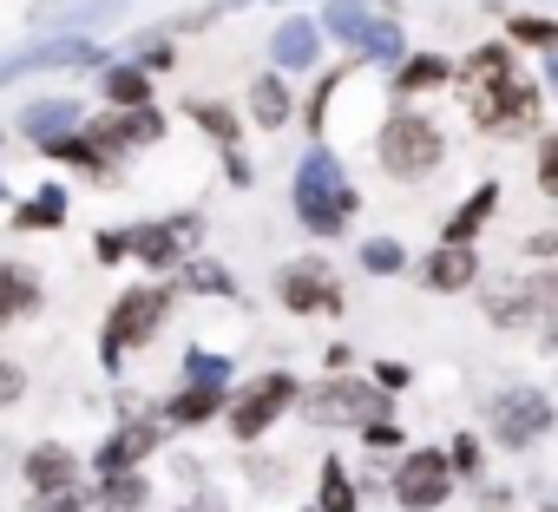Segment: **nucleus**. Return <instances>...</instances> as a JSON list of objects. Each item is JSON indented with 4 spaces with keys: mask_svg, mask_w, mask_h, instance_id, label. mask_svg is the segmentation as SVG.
Segmentation results:
<instances>
[{
    "mask_svg": "<svg viewBox=\"0 0 558 512\" xmlns=\"http://www.w3.org/2000/svg\"><path fill=\"white\" fill-rule=\"evenodd\" d=\"M480 277V256H473V243H440L434 256H427V290H440V296H453V290H466Z\"/></svg>",
    "mask_w": 558,
    "mask_h": 512,
    "instance_id": "nucleus-17",
    "label": "nucleus"
},
{
    "mask_svg": "<svg viewBox=\"0 0 558 512\" xmlns=\"http://www.w3.org/2000/svg\"><path fill=\"white\" fill-rule=\"evenodd\" d=\"M538 191H558V138H538Z\"/></svg>",
    "mask_w": 558,
    "mask_h": 512,
    "instance_id": "nucleus-37",
    "label": "nucleus"
},
{
    "mask_svg": "<svg viewBox=\"0 0 558 512\" xmlns=\"http://www.w3.org/2000/svg\"><path fill=\"white\" fill-rule=\"evenodd\" d=\"M184 283H191L197 296H236L230 270H217V264H191V270H184Z\"/></svg>",
    "mask_w": 558,
    "mask_h": 512,
    "instance_id": "nucleus-33",
    "label": "nucleus"
},
{
    "mask_svg": "<svg viewBox=\"0 0 558 512\" xmlns=\"http://www.w3.org/2000/svg\"><path fill=\"white\" fill-rule=\"evenodd\" d=\"M440 132H434V119H421V112H395L388 125H381V164L395 171V178H427V171H440Z\"/></svg>",
    "mask_w": 558,
    "mask_h": 512,
    "instance_id": "nucleus-3",
    "label": "nucleus"
},
{
    "mask_svg": "<svg viewBox=\"0 0 558 512\" xmlns=\"http://www.w3.org/2000/svg\"><path fill=\"white\" fill-rule=\"evenodd\" d=\"M355 53H368V60H381V66H401V53H408V40H401V21H388V14H368V27H362Z\"/></svg>",
    "mask_w": 558,
    "mask_h": 512,
    "instance_id": "nucleus-21",
    "label": "nucleus"
},
{
    "mask_svg": "<svg viewBox=\"0 0 558 512\" xmlns=\"http://www.w3.org/2000/svg\"><path fill=\"white\" fill-rule=\"evenodd\" d=\"M191 119L210 132V138H223V145H236V112L230 106H191Z\"/></svg>",
    "mask_w": 558,
    "mask_h": 512,
    "instance_id": "nucleus-34",
    "label": "nucleus"
},
{
    "mask_svg": "<svg viewBox=\"0 0 558 512\" xmlns=\"http://www.w3.org/2000/svg\"><path fill=\"white\" fill-rule=\"evenodd\" d=\"M158 440H165V434H158L151 420H125V427H119V434H112V440L93 453V466H99L106 479H112V473H132V466H138V460L158 447Z\"/></svg>",
    "mask_w": 558,
    "mask_h": 512,
    "instance_id": "nucleus-14",
    "label": "nucleus"
},
{
    "mask_svg": "<svg viewBox=\"0 0 558 512\" xmlns=\"http://www.w3.org/2000/svg\"><path fill=\"white\" fill-rule=\"evenodd\" d=\"M106 99L125 106V112L151 106V73H138V66H106Z\"/></svg>",
    "mask_w": 558,
    "mask_h": 512,
    "instance_id": "nucleus-25",
    "label": "nucleus"
},
{
    "mask_svg": "<svg viewBox=\"0 0 558 512\" xmlns=\"http://www.w3.org/2000/svg\"><path fill=\"white\" fill-rule=\"evenodd\" d=\"M290 197H296V217H303L316 236H336V230H349V217H355V184H349V171L336 164L329 145H316V151L296 164Z\"/></svg>",
    "mask_w": 558,
    "mask_h": 512,
    "instance_id": "nucleus-2",
    "label": "nucleus"
},
{
    "mask_svg": "<svg viewBox=\"0 0 558 512\" xmlns=\"http://www.w3.org/2000/svg\"><path fill=\"white\" fill-rule=\"evenodd\" d=\"M197 243V217H165V223H138V230H125L119 243L132 249V256H145L151 270H171L178 264V243Z\"/></svg>",
    "mask_w": 558,
    "mask_h": 512,
    "instance_id": "nucleus-12",
    "label": "nucleus"
},
{
    "mask_svg": "<svg viewBox=\"0 0 558 512\" xmlns=\"http://www.w3.org/2000/svg\"><path fill=\"white\" fill-rule=\"evenodd\" d=\"M165 309H171V290H158V283L125 290V296L112 303V322H106V349H99V355H106V368H119L132 342H151V336H158V322H165Z\"/></svg>",
    "mask_w": 558,
    "mask_h": 512,
    "instance_id": "nucleus-4",
    "label": "nucleus"
},
{
    "mask_svg": "<svg viewBox=\"0 0 558 512\" xmlns=\"http://www.w3.org/2000/svg\"><path fill=\"white\" fill-rule=\"evenodd\" d=\"M323 512H355V486H349L342 460H323Z\"/></svg>",
    "mask_w": 558,
    "mask_h": 512,
    "instance_id": "nucleus-32",
    "label": "nucleus"
},
{
    "mask_svg": "<svg viewBox=\"0 0 558 512\" xmlns=\"http://www.w3.org/2000/svg\"><path fill=\"white\" fill-rule=\"evenodd\" d=\"M316 47H323V34H316V21H303V14H290L283 27L269 34V60L283 66V73H303V66H316Z\"/></svg>",
    "mask_w": 558,
    "mask_h": 512,
    "instance_id": "nucleus-15",
    "label": "nucleus"
},
{
    "mask_svg": "<svg viewBox=\"0 0 558 512\" xmlns=\"http://www.w3.org/2000/svg\"><path fill=\"white\" fill-rule=\"evenodd\" d=\"M184 375H191V388H223V381H230V362L210 355V349H191V355H184Z\"/></svg>",
    "mask_w": 558,
    "mask_h": 512,
    "instance_id": "nucleus-31",
    "label": "nucleus"
},
{
    "mask_svg": "<svg viewBox=\"0 0 558 512\" xmlns=\"http://www.w3.org/2000/svg\"><path fill=\"white\" fill-rule=\"evenodd\" d=\"M493 427H499V440H506V447H532V440L551 427V401H545L538 388H506V394H499Z\"/></svg>",
    "mask_w": 558,
    "mask_h": 512,
    "instance_id": "nucleus-8",
    "label": "nucleus"
},
{
    "mask_svg": "<svg viewBox=\"0 0 558 512\" xmlns=\"http://www.w3.org/2000/svg\"><path fill=\"white\" fill-rule=\"evenodd\" d=\"M106 158H119L125 145H151V138H165V119L151 112V106H138V112H119V119H93V125H80Z\"/></svg>",
    "mask_w": 558,
    "mask_h": 512,
    "instance_id": "nucleus-13",
    "label": "nucleus"
},
{
    "mask_svg": "<svg viewBox=\"0 0 558 512\" xmlns=\"http://www.w3.org/2000/svg\"><path fill=\"white\" fill-rule=\"evenodd\" d=\"M368 440H375V447H395V440H401V427H395V420H368Z\"/></svg>",
    "mask_w": 558,
    "mask_h": 512,
    "instance_id": "nucleus-41",
    "label": "nucleus"
},
{
    "mask_svg": "<svg viewBox=\"0 0 558 512\" xmlns=\"http://www.w3.org/2000/svg\"><path fill=\"white\" fill-rule=\"evenodd\" d=\"M447 80H453V66H447L440 53H414V60L395 66V93H434V86H447Z\"/></svg>",
    "mask_w": 558,
    "mask_h": 512,
    "instance_id": "nucleus-23",
    "label": "nucleus"
},
{
    "mask_svg": "<svg viewBox=\"0 0 558 512\" xmlns=\"http://www.w3.org/2000/svg\"><path fill=\"white\" fill-rule=\"evenodd\" d=\"M290 407H296V381L290 375H263V381H250L230 401V434L236 440H256V434H269L276 414H290Z\"/></svg>",
    "mask_w": 558,
    "mask_h": 512,
    "instance_id": "nucleus-6",
    "label": "nucleus"
},
{
    "mask_svg": "<svg viewBox=\"0 0 558 512\" xmlns=\"http://www.w3.org/2000/svg\"><path fill=\"white\" fill-rule=\"evenodd\" d=\"M21 394H27V375H21L14 362H0V407H14Z\"/></svg>",
    "mask_w": 558,
    "mask_h": 512,
    "instance_id": "nucleus-38",
    "label": "nucleus"
},
{
    "mask_svg": "<svg viewBox=\"0 0 558 512\" xmlns=\"http://www.w3.org/2000/svg\"><path fill=\"white\" fill-rule=\"evenodd\" d=\"M336 86H342V73H329V80L316 86V99H310V125H323V112H329V99H336Z\"/></svg>",
    "mask_w": 558,
    "mask_h": 512,
    "instance_id": "nucleus-39",
    "label": "nucleus"
},
{
    "mask_svg": "<svg viewBox=\"0 0 558 512\" xmlns=\"http://www.w3.org/2000/svg\"><path fill=\"white\" fill-rule=\"evenodd\" d=\"M125 8H132V0H40V8H34L27 21H34V27H47V34H53V27H60V34L73 27V40H86L93 27L119 21Z\"/></svg>",
    "mask_w": 558,
    "mask_h": 512,
    "instance_id": "nucleus-9",
    "label": "nucleus"
},
{
    "mask_svg": "<svg viewBox=\"0 0 558 512\" xmlns=\"http://www.w3.org/2000/svg\"><path fill=\"white\" fill-rule=\"evenodd\" d=\"M506 27H512V40H525V47H551V40H558L551 21H506Z\"/></svg>",
    "mask_w": 558,
    "mask_h": 512,
    "instance_id": "nucleus-36",
    "label": "nucleus"
},
{
    "mask_svg": "<svg viewBox=\"0 0 558 512\" xmlns=\"http://www.w3.org/2000/svg\"><path fill=\"white\" fill-rule=\"evenodd\" d=\"M40 151H47V158H66V164H86L93 178H112V158H106L86 132H66V138H53V145H40Z\"/></svg>",
    "mask_w": 558,
    "mask_h": 512,
    "instance_id": "nucleus-26",
    "label": "nucleus"
},
{
    "mask_svg": "<svg viewBox=\"0 0 558 512\" xmlns=\"http://www.w3.org/2000/svg\"><path fill=\"white\" fill-rule=\"evenodd\" d=\"M80 125H86V106H73V99H40V106L21 112V132H27L34 145H53V138L80 132Z\"/></svg>",
    "mask_w": 558,
    "mask_h": 512,
    "instance_id": "nucleus-18",
    "label": "nucleus"
},
{
    "mask_svg": "<svg viewBox=\"0 0 558 512\" xmlns=\"http://www.w3.org/2000/svg\"><path fill=\"white\" fill-rule=\"evenodd\" d=\"M368 14H375L368 0H329V8H323V27H316V34H336L342 47H355V40H362V27H368Z\"/></svg>",
    "mask_w": 558,
    "mask_h": 512,
    "instance_id": "nucleus-24",
    "label": "nucleus"
},
{
    "mask_svg": "<svg viewBox=\"0 0 558 512\" xmlns=\"http://www.w3.org/2000/svg\"><path fill=\"white\" fill-rule=\"evenodd\" d=\"M27 309H40V283H34V270L0 264V322H14V316H27Z\"/></svg>",
    "mask_w": 558,
    "mask_h": 512,
    "instance_id": "nucleus-19",
    "label": "nucleus"
},
{
    "mask_svg": "<svg viewBox=\"0 0 558 512\" xmlns=\"http://www.w3.org/2000/svg\"><path fill=\"white\" fill-rule=\"evenodd\" d=\"M34 512H106V505H99V492H86V486H73V492H53V499H34Z\"/></svg>",
    "mask_w": 558,
    "mask_h": 512,
    "instance_id": "nucleus-35",
    "label": "nucleus"
},
{
    "mask_svg": "<svg viewBox=\"0 0 558 512\" xmlns=\"http://www.w3.org/2000/svg\"><path fill=\"white\" fill-rule=\"evenodd\" d=\"M460 80H466L473 119H480L486 132H506V138L538 132V93L519 80V60H512L506 47H480V53L460 66Z\"/></svg>",
    "mask_w": 558,
    "mask_h": 512,
    "instance_id": "nucleus-1",
    "label": "nucleus"
},
{
    "mask_svg": "<svg viewBox=\"0 0 558 512\" xmlns=\"http://www.w3.org/2000/svg\"><path fill=\"white\" fill-rule=\"evenodd\" d=\"M184 512H191V505H184Z\"/></svg>",
    "mask_w": 558,
    "mask_h": 512,
    "instance_id": "nucleus-44",
    "label": "nucleus"
},
{
    "mask_svg": "<svg viewBox=\"0 0 558 512\" xmlns=\"http://www.w3.org/2000/svg\"><path fill=\"white\" fill-rule=\"evenodd\" d=\"M86 66H106V53L93 40H34L21 53H0V86L8 80H27V73H86Z\"/></svg>",
    "mask_w": 558,
    "mask_h": 512,
    "instance_id": "nucleus-5",
    "label": "nucleus"
},
{
    "mask_svg": "<svg viewBox=\"0 0 558 512\" xmlns=\"http://www.w3.org/2000/svg\"><path fill=\"white\" fill-rule=\"evenodd\" d=\"M223 171H230V184H250V158H243V151H230Z\"/></svg>",
    "mask_w": 558,
    "mask_h": 512,
    "instance_id": "nucleus-42",
    "label": "nucleus"
},
{
    "mask_svg": "<svg viewBox=\"0 0 558 512\" xmlns=\"http://www.w3.org/2000/svg\"><path fill=\"white\" fill-rule=\"evenodd\" d=\"M27 486H34V499L73 492V486H80V460H73L66 447H34V453H27Z\"/></svg>",
    "mask_w": 558,
    "mask_h": 512,
    "instance_id": "nucleus-16",
    "label": "nucleus"
},
{
    "mask_svg": "<svg viewBox=\"0 0 558 512\" xmlns=\"http://www.w3.org/2000/svg\"><path fill=\"white\" fill-rule=\"evenodd\" d=\"M276 296H283L290 309H342V290L329 277V264H283V277H276Z\"/></svg>",
    "mask_w": 558,
    "mask_h": 512,
    "instance_id": "nucleus-10",
    "label": "nucleus"
},
{
    "mask_svg": "<svg viewBox=\"0 0 558 512\" xmlns=\"http://www.w3.org/2000/svg\"><path fill=\"white\" fill-rule=\"evenodd\" d=\"M250 119L256 125H290V86H283V73H263L256 86H250Z\"/></svg>",
    "mask_w": 558,
    "mask_h": 512,
    "instance_id": "nucleus-20",
    "label": "nucleus"
},
{
    "mask_svg": "<svg viewBox=\"0 0 558 512\" xmlns=\"http://www.w3.org/2000/svg\"><path fill=\"white\" fill-rule=\"evenodd\" d=\"M151 499V486H145V473H112L106 486H99V505H112V512H138Z\"/></svg>",
    "mask_w": 558,
    "mask_h": 512,
    "instance_id": "nucleus-29",
    "label": "nucleus"
},
{
    "mask_svg": "<svg viewBox=\"0 0 558 512\" xmlns=\"http://www.w3.org/2000/svg\"><path fill=\"white\" fill-rule=\"evenodd\" d=\"M375 381H381V394H395V388H408V368H401V362H381Z\"/></svg>",
    "mask_w": 558,
    "mask_h": 512,
    "instance_id": "nucleus-40",
    "label": "nucleus"
},
{
    "mask_svg": "<svg viewBox=\"0 0 558 512\" xmlns=\"http://www.w3.org/2000/svg\"><path fill=\"white\" fill-rule=\"evenodd\" d=\"M66 223V191L60 184H40L27 204H21V230H60Z\"/></svg>",
    "mask_w": 558,
    "mask_h": 512,
    "instance_id": "nucleus-27",
    "label": "nucleus"
},
{
    "mask_svg": "<svg viewBox=\"0 0 558 512\" xmlns=\"http://www.w3.org/2000/svg\"><path fill=\"white\" fill-rule=\"evenodd\" d=\"M310 420H388V401H381V388L329 381V388L310 401Z\"/></svg>",
    "mask_w": 558,
    "mask_h": 512,
    "instance_id": "nucleus-11",
    "label": "nucleus"
},
{
    "mask_svg": "<svg viewBox=\"0 0 558 512\" xmlns=\"http://www.w3.org/2000/svg\"><path fill=\"white\" fill-rule=\"evenodd\" d=\"M0 197H8V184H0Z\"/></svg>",
    "mask_w": 558,
    "mask_h": 512,
    "instance_id": "nucleus-43",
    "label": "nucleus"
},
{
    "mask_svg": "<svg viewBox=\"0 0 558 512\" xmlns=\"http://www.w3.org/2000/svg\"><path fill=\"white\" fill-rule=\"evenodd\" d=\"M401 264H408V249H401L395 236H368V243H362V270H368V277H401Z\"/></svg>",
    "mask_w": 558,
    "mask_h": 512,
    "instance_id": "nucleus-30",
    "label": "nucleus"
},
{
    "mask_svg": "<svg viewBox=\"0 0 558 512\" xmlns=\"http://www.w3.org/2000/svg\"><path fill=\"white\" fill-rule=\"evenodd\" d=\"M447 492H453V460H447L440 447H421V453L401 460V473H395V499H401L408 512H434Z\"/></svg>",
    "mask_w": 558,
    "mask_h": 512,
    "instance_id": "nucleus-7",
    "label": "nucleus"
},
{
    "mask_svg": "<svg viewBox=\"0 0 558 512\" xmlns=\"http://www.w3.org/2000/svg\"><path fill=\"white\" fill-rule=\"evenodd\" d=\"M217 407H223V388H184V394H171L165 414H171L178 427H197V420H210Z\"/></svg>",
    "mask_w": 558,
    "mask_h": 512,
    "instance_id": "nucleus-28",
    "label": "nucleus"
},
{
    "mask_svg": "<svg viewBox=\"0 0 558 512\" xmlns=\"http://www.w3.org/2000/svg\"><path fill=\"white\" fill-rule=\"evenodd\" d=\"M493 210H499V184L486 178V184H480V191H473V197H466L453 217H447V243H473V230H480Z\"/></svg>",
    "mask_w": 558,
    "mask_h": 512,
    "instance_id": "nucleus-22",
    "label": "nucleus"
}]
</instances>
